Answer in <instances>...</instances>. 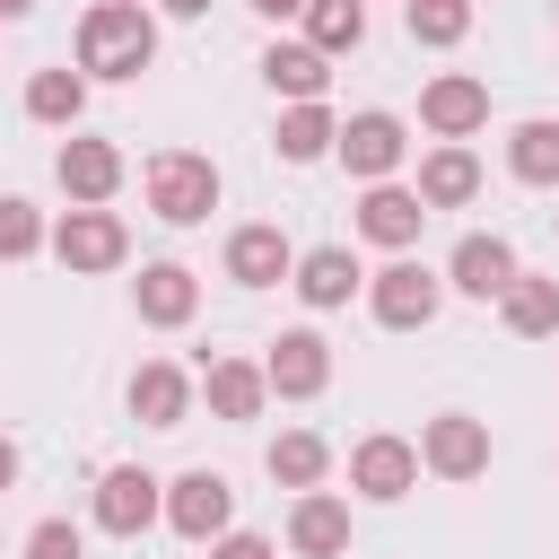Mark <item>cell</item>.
I'll return each instance as SVG.
<instances>
[{
	"label": "cell",
	"instance_id": "obj_16",
	"mask_svg": "<svg viewBox=\"0 0 559 559\" xmlns=\"http://www.w3.org/2000/svg\"><path fill=\"white\" fill-rule=\"evenodd\" d=\"M288 288H297L314 314H332V306H349V297L367 288V271H358V253H349V245H314V253H297Z\"/></svg>",
	"mask_w": 559,
	"mask_h": 559
},
{
	"label": "cell",
	"instance_id": "obj_12",
	"mask_svg": "<svg viewBox=\"0 0 559 559\" xmlns=\"http://www.w3.org/2000/svg\"><path fill=\"white\" fill-rule=\"evenodd\" d=\"M419 227H428V201H419L411 183H393V175H384V183H367V192H358V236H367V245L411 253V245H419Z\"/></svg>",
	"mask_w": 559,
	"mask_h": 559
},
{
	"label": "cell",
	"instance_id": "obj_2",
	"mask_svg": "<svg viewBox=\"0 0 559 559\" xmlns=\"http://www.w3.org/2000/svg\"><path fill=\"white\" fill-rule=\"evenodd\" d=\"M140 183H148V210H157L166 227H201V218L218 210V166H210L201 148H157Z\"/></svg>",
	"mask_w": 559,
	"mask_h": 559
},
{
	"label": "cell",
	"instance_id": "obj_31",
	"mask_svg": "<svg viewBox=\"0 0 559 559\" xmlns=\"http://www.w3.org/2000/svg\"><path fill=\"white\" fill-rule=\"evenodd\" d=\"M26 559H87V542H79L70 515H44V524L26 533Z\"/></svg>",
	"mask_w": 559,
	"mask_h": 559
},
{
	"label": "cell",
	"instance_id": "obj_23",
	"mask_svg": "<svg viewBox=\"0 0 559 559\" xmlns=\"http://www.w3.org/2000/svg\"><path fill=\"white\" fill-rule=\"evenodd\" d=\"M498 314H507V332H524V341H550V332H559V280H542V271H515V280H507V297H498Z\"/></svg>",
	"mask_w": 559,
	"mask_h": 559
},
{
	"label": "cell",
	"instance_id": "obj_30",
	"mask_svg": "<svg viewBox=\"0 0 559 559\" xmlns=\"http://www.w3.org/2000/svg\"><path fill=\"white\" fill-rule=\"evenodd\" d=\"M44 245V210L26 192H0V262H26Z\"/></svg>",
	"mask_w": 559,
	"mask_h": 559
},
{
	"label": "cell",
	"instance_id": "obj_1",
	"mask_svg": "<svg viewBox=\"0 0 559 559\" xmlns=\"http://www.w3.org/2000/svg\"><path fill=\"white\" fill-rule=\"evenodd\" d=\"M157 61V17L140 0H96L79 17V70L87 79H140Z\"/></svg>",
	"mask_w": 559,
	"mask_h": 559
},
{
	"label": "cell",
	"instance_id": "obj_13",
	"mask_svg": "<svg viewBox=\"0 0 559 559\" xmlns=\"http://www.w3.org/2000/svg\"><path fill=\"white\" fill-rule=\"evenodd\" d=\"M131 306H140V323H148V332H183V323L201 314V280H192L183 262H140Z\"/></svg>",
	"mask_w": 559,
	"mask_h": 559
},
{
	"label": "cell",
	"instance_id": "obj_19",
	"mask_svg": "<svg viewBox=\"0 0 559 559\" xmlns=\"http://www.w3.org/2000/svg\"><path fill=\"white\" fill-rule=\"evenodd\" d=\"M131 419H140V428H183V419H192V376H183L175 358H148V367L131 376Z\"/></svg>",
	"mask_w": 559,
	"mask_h": 559
},
{
	"label": "cell",
	"instance_id": "obj_8",
	"mask_svg": "<svg viewBox=\"0 0 559 559\" xmlns=\"http://www.w3.org/2000/svg\"><path fill=\"white\" fill-rule=\"evenodd\" d=\"M419 472H437V480H480V472H489V419L437 411V419L419 428Z\"/></svg>",
	"mask_w": 559,
	"mask_h": 559
},
{
	"label": "cell",
	"instance_id": "obj_25",
	"mask_svg": "<svg viewBox=\"0 0 559 559\" xmlns=\"http://www.w3.org/2000/svg\"><path fill=\"white\" fill-rule=\"evenodd\" d=\"M262 463H271V480H280V489H323V472H332V445H323L314 428H280Z\"/></svg>",
	"mask_w": 559,
	"mask_h": 559
},
{
	"label": "cell",
	"instance_id": "obj_24",
	"mask_svg": "<svg viewBox=\"0 0 559 559\" xmlns=\"http://www.w3.org/2000/svg\"><path fill=\"white\" fill-rule=\"evenodd\" d=\"M507 175H515V183H533V192H550V183H559V122H550V114H533V122H515V131H507Z\"/></svg>",
	"mask_w": 559,
	"mask_h": 559
},
{
	"label": "cell",
	"instance_id": "obj_15",
	"mask_svg": "<svg viewBox=\"0 0 559 559\" xmlns=\"http://www.w3.org/2000/svg\"><path fill=\"white\" fill-rule=\"evenodd\" d=\"M288 271H297V245H288L271 218H253V227L227 236V280H236V288H280Z\"/></svg>",
	"mask_w": 559,
	"mask_h": 559
},
{
	"label": "cell",
	"instance_id": "obj_32",
	"mask_svg": "<svg viewBox=\"0 0 559 559\" xmlns=\"http://www.w3.org/2000/svg\"><path fill=\"white\" fill-rule=\"evenodd\" d=\"M210 559H280V550H271L262 533H236V524H227V533L210 542Z\"/></svg>",
	"mask_w": 559,
	"mask_h": 559
},
{
	"label": "cell",
	"instance_id": "obj_17",
	"mask_svg": "<svg viewBox=\"0 0 559 559\" xmlns=\"http://www.w3.org/2000/svg\"><path fill=\"white\" fill-rule=\"evenodd\" d=\"M288 550H297V559H341V550H349V498L297 489V507H288Z\"/></svg>",
	"mask_w": 559,
	"mask_h": 559
},
{
	"label": "cell",
	"instance_id": "obj_35",
	"mask_svg": "<svg viewBox=\"0 0 559 559\" xmlns=\"http://www.w3.org/2000/svg\"><path fill=\"white\" fill-rule=\"evenodd\" d=\"M253 9H262V17H297L306 0H253Z\"/></svg>",
	"mask_w": 559,
	"mask_h": 559
},
{
	"label": "cell",
	"instance_id": "obj_27",
	"mask_svg": "<svg viewBox=\"0 0 559 559\" xmlns=\"http://www.w3.org/2000/svg\"><path fill=\"white\" fill-rule=\"evenodd\" d=\"M26 114L52 122V131H70V122L87 114V70H35V79H26Z\"/></svg>",
	"mask_w": 559,
	"mask_h": 559
},
{
	"label": "cell",
	"instance_id": "obj_14",
	"mask_svg": "<svg viewBox=\"0 0 559 559\" xmlns=\"http://www.w3.org/2000/svg\"><path fill=\"white\" fill-rule=\"evenodd\" d=\"M515 271H524V262H515V245H507V236H480V227L445 253V288H463V297H480V306H489V297H507V280H515Z\"/></svg>",
	"mask_w": 559,
	"mask_h": 559
},
{
	"label": "cell",
	"instance_id": "obj_5",
	"mask_svg": "<svg viewBox=\"0 0 559 559\" xmlns=\"http://www.w3.org/2000/svg\"><path fill=\"white\" fill-rule=\"evenodd\" d=\"M166 524L183 533V542H218L227 524H236V489H227V472H210V463H192V472H175L166 480Z\"/></svg>",
	"mask_w": 559,
	"mask_h": 559
},
{
	"label": "cell",
	"instance_id": "obj_18",
	"mask_svg": "<svg viewBox=\"0 0 559 559\" xmlns=\"http://www.w3.org/2000/svg\"><path fill=\"white\" fill-rule=\"evenodd\" d=\"M52 175H61L70 201H114V192H122V148H114V140H61Z\"/></svg>",
	"mask_w": 559,
	"mask_h": 559
},
{
	"label": "cell",
	"instance_id": "obj_20",
	"mask_svg": "<svg viewBox=\"0 0 559 559\" xmlns=\"http://www.w3.org/2000/svg\"><path fill=\"white\" fill-rule=\"evenodd\" d=\"M411 192H419L428 210H463V201L480 192V157H472L463 140H445V148L419 157V183H411Z\"/></svg>",
	"mask_w": 559,
	"mask_h": 559
},
{
	"label": "cell",
	"instance_id": "obj_21",
	"mask_svg": "<svg viewBox=\"0 0 559 559\" xmlns=\"http://www.w3.org/2000/svg\"><path fill=\"white\" fill-rule=\"evenodd\" d=\"M201 393H210L218 419H262V402H271L262 358H210V367H201Z\"/></svg>",
	"mask_w": 559,
	"mask_h": 559
},
{
	"label": "cell",
	"instance_id": "obj_9",
	"mask_svg": "<svg viewBox=\"0 0 559 559\" xmlns=\"http://www.w3.org/2000/svg\"><path fill=\"white\" fill-rule=\"evenodd\" d=\"M349 489H358V498H376V507L411 498V489H419V445H411V437H393V428L358 437V445H349Z\"/></svg>",
	"mask_w": 559,
	"mask_h": 559
},
{
	"label": "cell",
	"instance_id": "obj_37",
	"mask_svg": "<svg viewBox=\"0 0 559 559\" xmlns=\"http://www.w3.org/2000/svg\"><path fill=\"white\" fill-rule=\"evenodd\" d=\"M550 9H559V0H550Z\"/></svg>",
	"mask_w": 559,
	"mask_h": 559
},
{
	"label": "cell",
	"instance_id": "obj_3",
	"mask_svg": "<svg viewBox=\"0 0 559 559\" xmlns=\"http://www.w3.org/2000/svg\"><path fill=\"white\" fill-rule=\"evenodd\" d=\"M44 245L61 253V271H114V262L131 253V227H122L105 201H70V210L44 227Z\"/></svg>",
	"mask_w": 559,
	"mask_h": 559
},
{
	"label": "cell",
	"instance_id": "obj_22",
	"mask_svg": "<svg viewBox=\"0 0 559 559\" xmlns=\"http://www.w3.org/2000/svg\"><path fill=\"white\" fill-rule=\"evenodd\" d=\"M262 79H271L288 105H314V96L332 87V52H314V44H271V52H262Z\"/></svg>",
	"mask_w": 559,
	"mask_h": 559
},
{
	"label": "cell",
	"instance_id": "obj_36",
	"mask_svg": "<svg viewBox=\"0 0 559 559\" xmlns=\"http://www.w3.org/2000/svg\"><path fill=\"white\" fill-rule=\"evenodd\" d=\"M26 9H35V0H0V17H26Z\"/></svg>",
	"mask_w": 559,
	"mask_h": 559
},
{
	"label": "cell",
	"instance_id": "obj_10",
	"mask_svg": "<svg viewBox=\"0 0 559 559\" xmlns=\"http://www.w3.org/2000/svg\"><path fill=\"white\" fill-rule=\"evenodd\" d=\"M157 515H166V480H157V472H140V463H114V472L96 480V524H105L114 542H140Z\"/></svg>",
	"mask_w": 559,
	"mask_h": 559
},
{
	"label": "cell",
	"instance_id": "obj_11",
	"mask_svg": "<svg viewBox=\"0 0 559 559\" xmlns=\"http://www.w3.org/2000/svg\"><path fill=\"white\" fill-rule=\"evenodd\" d=\"M419 122H428L437 140H472V131H489V79H472V70H437V79L419 87Z\"/></svg>",
	"mask_w": 559,
	"mask_h": 559
},
{
	"label": "cell",
	"instance_id": "obj_34",
	"mask_svg": "<svg viewBox=\"0 0 559 559\" xmlns=\"http://www.w3.org/2000/svg\"><path fill=\"white\" fill-rule=\"evenodd\" d=\"M166 17H210V0H157Z\"/></svg>",
	"mask_w": 559,
	"mask_h": 559
},
{
	"label": "cell",
	"instance_id": "obj_29",
	"mask_svg": "<svg viewBox=\"0 0 559 559\" xmlns=\"http://www.w3.org/2000/svg\"><path fill=\"white\" fill-rule=\"evenodd\" d=\"M402 26H411V44L445 52V44L472 35V0H402Z\"/></svg>",
	"mask_w": 559,
	"mask_h": 559
},
{
	"label": "cell",
	"instance_id": "obj_4",
	"mask_svg": "<svg viewBox=\"0 0 559 559\" xmlns=\"http://www.w3.org/2000/svg\"><path fill=\"white\" fill-rule=\"evenodd\" d=\"M437 306H445V280H437L428 262H411V253H393V262L367 280V314H376L384 332H419V323H437Z\"/></svg>",
	"mask_w": 559,
	"mask_h": 559
},
{
	"label": "cell",
	"instance_id": "obj_7",
	"mask_svg": "<svg viewBox=\"0 0 559 559\" xmlns=\"http://www.w3.org/2000/svg\"><path fill=\"white\" fill-rule=\"evenodd\" d=\"M262 384H271L280 402H314V393L332 384V341H323L314 323H297V332H280V341L262 349Z\"/></svg>",
	"mask_w": 559,
	"mask_h": 559
},
{
	"label": "cell",
	"instance_id": "obj_26",
	"mask_svg": "<svg viewBox=\"0 0 559 559\" xmlns=\"http://www.w3.org/2000/svg\"><path fill=\"white\" fill-rule=\"evenodd\" d=\"M332 131H341V122H332V105L314 96V105H288V114H280L271 148H280L288 166H314V157H332Z\"/></svg>",
	"mask_w": 559,
	"mask_h": 559
},
{
	"label": "cell",
	"instance_id": "obj_6",
	"mask_svg": "<svg viewBox=\"0 0 559 559\" xmlns=\"http://www.w3.org/2000/svg\"><path fill=\"white\" fill-rule=\"evenodd\" d=\"M332 157L358 175V183H384L402 157H411V131H402V114H384V105H367V114H349L341 131H332Z\"/></svg>",
	"mask_w": 559,
	"mask_h": 559
},
{
	"label": "cell",
	"instance_id": "obj_28",
	"mask_svg": "<svg viewBox=\"0 0 559 559\" xmlns=\"http://www.w3.org/2000/svg\"><path fill=\"white\" fill-rule=\"evenodd\" d=\"M297 17H306L314 52H358V35H367V0H306Z\"/></svg>",
	"mask_w": 559,
	"mask_h": 559
},
{
	"label": "cell",
	"instance_id": "obj_33",
	"mask_svg": "<svg viewBox=\"0 0 559 559\" xmlns=\"http://www.w3.org/2000/svg\"><path fill=\"white\" fill-rule=\"evenodd\" d=\"M0 489H17V445L0 437Z\"/></svg>",
	"mask_w": 559,
	"mask_h": 559
}]
</instances>
